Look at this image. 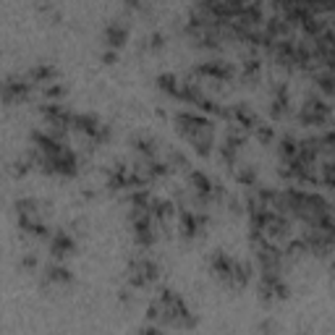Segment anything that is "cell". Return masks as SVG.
I'll return each instance as SVG.
<instances>
[{"mask_svg": "<svg viewBox=\"0 0 335 335\" xmlns=\"http://www.w3.org/2000/svg\"><path fill=\"white\" fill-rule=\"evenodd\" d=\"M142 335H157L155 330H142Z\"/></svg>", "mask_w": 335, "mask_h": 335, "instance_id": "2", "label": "cell"}, {"mask_svg": "<svg viewBox=\"0 0 335 335\" xmlns=\"http://www.w3.org/2000/svg\"><path fill=\"white\" fill-rule=\"evenodd\" d=\"M53 249H55V254H66L68 249H71V238H68L66 233H58V238H55Z\"/></svg>", "mask_w": 335, "mask_h": 335, "instance_id": "1", "label": "cell"}]
</instances>
